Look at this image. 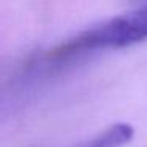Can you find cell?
<instances>
[{
    "label": "cell",
    "instance_id": "6da1fadb",
    "mask_svg": "<svg viewBox=\"0 0 147 147\" xmlns=\"http://www.w3.org/2000/svg\"><path fill=\"white\" fill-rule=\"evenodd\" d=\"M144 40H147V3L127 14H120L89 27L57 45L33 62V70H60L90 54L127 48Z\"/></svg>",
    "mask_w": 147,
    "mask_h": 147
},
{
    "label": "cell",
    "instance_id": "7a4b0ae2",
    "mask_svg": "<svg viewBox=\"0 0 147 147\" xmlns=\"http://www.w3.org/2000/svg\"><path fill=\"white\" fill-rule=\"evenodd\" d=\"M78 147H84V146H78Z\"/></svg>",
    "mask_w": 147,
    "mask_h": 147
}]
</instances>
